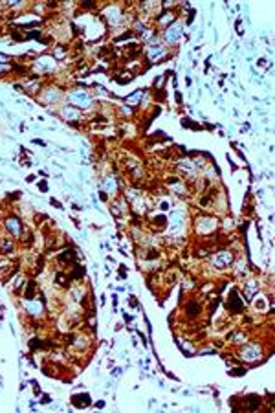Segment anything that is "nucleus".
<instances>
[{
    "label": "nucleus",
    "instance_id": "obj_10",
    "mask_svg": "<svg viewBox=\"0 0 275 413\" xmlns=\"http://www.w3.org/2000/svg\"><path fill=\"white\" fill-rule=\"evenodd\" d=\"M39 97H41V101L46 105V107H52V105L59 103L61 92H59V88H44V86H42Z\"/></svg>",
    "mask_w": 275,
    "mask_h": 413
},
{
    "label": "nucleus",
    "instance_id": "obj_12",
    "mask_svg": "<svg viewBox=\"0 0 275 413\" xmlns=\"http://www.w3.org/2000/svg\"><path fill=\"white\" fill-rule=\"evenodd\" d=\"M184 310H186L187 318H198L200 314H202L204 305L200 303L197 298H189L186 301V305H184Z\"/></svg>",
    "mask_w": 275,
    "mask_h": 413
},
{
    "label": "nucleus",
    "instance_id": "obj_3",
    "mask_svg": "<svg viewBox=\"0 0 275 413\" xmlns=\"http://www.w3.org/2000/svg\"><path fill=\"white\" fill-rule=\"evenodd\" d=\"M261 354H263V349L257 342H246L244 345H240L239 352H237V356L242 362H255V360L261 358Z\"/></svg>",
    "mask_w": 275,
    "mask_h": 413
},
{
    "label": "nucleus",
    "instance_id": "obj_23",
    "mask_svg": "<svg viewBox=\"0 0 275 413\" xmlns=\"http://www.w3.org/2000/svg\"><path fill=\"white\" fill-rule=\"evenodd\" d=\"M169 206H171V202H169L167 199H163V201H160V202H158V206H156V207H158L160 211H167V209H169Z\"/></svg>",
    "mask_w": 275,
    "mask_h": 413
},
{
    "label": "nucleus",
    "instance_id": "obj_13",
    "mask_svg": "<svg viewBox=\"0 0 275 413\" xmlns=\"http://www.w3.org/2000/svg\"><path fill=\"white\" fill-rule=\"evenodd\" d=\"M15 241L17 239L11 237L9 233L6 235H0V254L2 255H11L15 252Z\"/></svg>",
    "mask_w": 275,
    "mask_h": 413
},
{
    "label": "nucleus",
    "instance_id": "obj_26",
    "mask_svg": "<svg viewBox=\"0 0 275 413\" xmlns=\"http://www.w3.org/2000/svg\"><path fill=\"white\" fill-rule=\"evenodd\" d=\"M52 204H54V206H57V207H61V202H57V201H55V199H54V201H52Z\"/></svg>",
    "mask_w": 275,
    "mask_h": 413
},
{
    "label": "nucleus",
    "instance_id": "obj_6",
    "mask_svg": "<svg viewBox=\"0 0 275 413\" xmlns=\"http://www.w3.org/2000/svg\"><path fill=\"white\" fill-rule=\"evenodd\" d=\"M22 228H24V222L20 220V217H17L15 213H11V215H7L6 219H4V230L11 235V237L18 239L20 237V233H22Z\"/></svg>",
    "mask_w": 275,
    "mask_h": 413
},
{
    "label": "nucleus",
    "instance_id": "obj_20",
    "mask_svg": "<svg viewBox=\"0 0 275 413\" xmlns=\"http://www.w3.org/2000/svg\"><path fill=\"white\" fill-rule=\"evenodd\" d=\"M52 55H54L55 61H63V59L68 57V48L63 46V44H59V46H55V48L52 50Z\"/></svg>",
    "mask_w": 275,
    "mask_h": 413
},
{
    "label": "nucleus",
    "instance_id": "obj_4",
    "mask_svg": "<svg viewBox=\"0 0 275 413\" xmlns=\"http://www.w3.org/2000/svg\"><path fill=\"white\" fill-rule=\"evenodd\" d=\"M233 261H235L233 252H231V250H226V248L218 250V252H215V254L211 255V267L218 268V270L229 268L233 265Z\"/></svg>",
    "mask_w": 275,
    "mask_h": 413
},
{
    "label": "nucleus",
    "instance_id": "obj_21",
    "mask_svg": "<svg viewBox=\"0 0 275 413\" xmlns=\"http://www.w3.org/2000/svg\"><path fill=\"white\" fill-rule=\"evenodd\" d=\"M231 342H233L235 345H244L246 342H248V334L244 331H237L235 334H231Z\"/></svg>",
    "mask_w": 275,
    "mask_h": 413
},
{
    "label": "nucleus",
    "instance_id": "obj_14",
    "mask_svg": "<svg viewBox=\"0 0 275 413\" xmlns=\"http://www.w3.org/2000/svg\"><path fill=\"white\" fill-rule=\"evenodd\" d=\"M147 220H149L150 228H154L156 231H162L169 226L165 215H147Z\"/></svg>",
    "mask_w": 275,
    "mask_h": 413
},
{
    "label": "nucleus",
    "instance_id": "obj_2",
    "mask_svg": "<svg viewBox=\"0 0 275 413\" xmlns=\"http://www.w3.org/2000/svg\"><path fill=\"white\" fill-rule=\"evenodd\" d=\"M66 99L70 101L68 105H73L75 109L83 110L86 109V107H90L92 105V96H90L88 90H84V88H73V90H70L68 94H66Z\"/></svg>",
    "mask_w": 275,
    "mask_h": 413
},
{
    "label": "nucleus",
    "instance_id": "obj_17",
    "mask_svg": "<svg viewBox=\"0 0 275 413\" xmlns=\"http://www.w3.org/2000/svg\"><path fill=\"white\" fill-rule=\"evenodd\" d=\"M118 189H120V186H118V178L107 176V178L103 180V191H105V193L116 195L118 193Z\"/></svg>",
    "mask_w": 275,
    "mask_h": 413
},
{
    "label": "nucleus",
    "instance_id": "obj_9",
    "mask_svg": "<svg viewBox=\"0 0 275 413\" xmlns=\"http://www.w3.org/2000/svg\"><path fill=\"white\" fill-rule=\"evenodd\" d=\"M33 68H35L39 73H44V75H50L54 73L55 70V59L54 57H37L33 61ZM42 75V77H44Z\"/></svg>",
    "mask_w": 275,
    "mask_h": 413
},
{
    "label": "nucleus",
    "instance_id": "obj_24",
    "mask_svg": "<svg viewBox=\"0 0 275 413\" xmlns=\"http://www.w3.org/2000/svg\"><path fill=\"white\" fill-rule=\"evenodd\" d=\"M41 402H42V404H50V402H52V399H50V395H42Z\"/></svg>",
    "mask_w": 275,
    "mask_h": 413
},
{
    "label": "nucleus",
    "instance_id": "obj_5",
    "mask_svg": "<svg viewBox=\"0 0 275 413\" xmlns=\"http://www.w3.org/2000/svg\"><path fill=\"white\" fill-rule=\"evenodd\" d=\"M246 303H248V301L240 296L237 288H233V290L229 292V296H227V299H226L227 310H229V312H235V314H242L246 310Z\"/></svg>",
    "mask_w": 275,
    "mask_h": 413
},
{
    "label": "nucleus",
    "instance_id": "obj_1",
    "mask_svg": "<svg viewBox=\"0 0 275 413\" xmlns=\"http://www.w3.org/2000/svg\"><path fill=\"white\" fill-rule=\"evenodd\" d=\"M193 228H195V233H197V235L207 239L209 235L216 233V230H218V219L213 217V215H200V217L195 219Z\"/></svg>",
    "mask_w": 275,
    "mask_h": 413
},
{
    "label": "nucleus",
    "instance_id": "obj_15",
    "mask_svg": "<svg viewBox=\"0 0 275 413\" xmlns=\"http://www.w3.org/2000/svg\"><path fill=\"white\" fill-rule=\"evenodd\" d=\"M17 241L20 243V246H22V248H30L31 244H33L35 237H33V231L30 230V226L24 224V228H22V233H20V237H18Z\"/></svg>",
    "mask_w": 275,
    "mask_h": 413
},
{
    "label": "nucleus",
    "instance_id": "obj_18",
    "mask_svg": "<svg viewBox=\"0 0 275 413\" xmlns=\"http://www.w3.org/2000/svg\"><path fill=\"white\" fill-rule=\"evenodd\" d=\"M90 395L88 393H81V395H73L72 397V404L75 408H86L90 406Z\"/></svg>",
    "mask_w": 275,
    "mask_h": 413
},
{
    "label": "nucleus",
    "instance_id": "obj_7",
    "mask_svg": "<svg viewBox=\"0 0 275 413\" xmlns=\"http://www.w3.org/2000/svg\"><path fill=\"white\" fill-rule=\"evenodd\" d=\"M57 114L65 120V122H68V123H77V122H81L83 120V110H79V109H75L73 105H68V103H65L63 107L59 109V112Z\"/></svg>",
    "mask_w": 275,
    "mask_h": 413
},
{
    "label": "nucleus",
    "instance_id": "obj_16",
    "mask_svg": "<svg viewBox=\"0 0 275 413\" xmlns=\"http://www.w3.org/2000/svg\"><path fill=\"white\" fill-rule=\"evenodd\" d=\"M37 296H39V292H37V283L33 279L26 281L24 290H22V298L24 299H35Z\"/></svg>",
    "mask_w": 275,
    "mask_h": 413
},
{
    "label": "nucleus",
    "instance_id": "obj_8",
    "mask_svg": "<svg viewBox=\"0 0 275 413\" xmlns=\"http://www.w3.org/2000/svg\"><path fill=\"white\" fill-rule=\"evenodd\" d=\"M182 31H184V24L180 20H176L169 28H165V31L162 33L163 41L167 44H176L180 41V37H182Z\"/></svg>",
    "mask_w": 275,
    "mask_h": 413
},
{
    "label": "nucleus",
    "instance_id": "obj_25",
    "mask_svg": "<svg viewBox=\"0 0 275 413\" xmlns=\"http://www.w3.org/2000/svg\"><path fill=\"white\" fill-rule=\"evenodd\" d=\"M39 188H41L42 191H46V189H48V186H46V182H41V184H39Z\"/></svg>",
    "mask_w": 275,
    "mask_h": 413
},
{
    "label": "nucleus",
    "instance_id": "obj_22",
    "mask_svg": "<svg viewBox=\"0 0 275 413\" xmlns=\"http://www.w3.org/2000/svg\"><path fill=\"white\" fill-rule=\"evenodd\" d=\"M141 97H143V90H138L134 96L127 97V105H129V107H136V105H141Z\"/></svg>",
    "mask_w": 275,
    "mask_h": 413
},
{
    "label": "nucleus",
    "instance_id": "obj_11",
    "mask_svg": "<svg viewBox=\"0 0 275 413\" xmlns=\"http://www.w3.org/2000/svg\"><path fill=\"white\" fill-rule=\"evenodd\" d=\"M24 310L30 314L31 318H37L44 314V303L41 299H24Z\"/></svg>",
    "mask_w": 275,
    "mask_h": 413
},
{
    "label": "nucleus",
    "instance_id": "obj_19",
    "mask_svg": "<svg viewBox=\"0 0 275 413\" xmlns=\"http://www.w3.org/2000/svg\"><path fill=\"white\" fill-rule=\"evenodd\" d=\"M54 281H55V285L61 286V288H68V286L72 285V281H70V277H68V274H65V272L55 274Z\"/></svg>",
    "mask_w": 275,
    "mask_h": 413
}]
</instances>
